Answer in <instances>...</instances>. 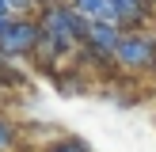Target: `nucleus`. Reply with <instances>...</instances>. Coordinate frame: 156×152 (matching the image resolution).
Wrapping results in <instances>:
<instances>
[{"label": "nucleus", "instance_id": "nucleus-1", "mask_svg": "<svg viewBox=\"0 0 156 152\" xmlns=\"http://www.w3.org/2000/svg\"><path fill=\"white\" fill-rule=\"evenodd\" d=\"M114 65L126 72H149L156 68V38L149 30H126L114 50Z\"/></svg>", "mask_w": 156, "mask_h": 152}, {"label": "nucleus", "instance_id": "nucleus-2", "mask_svg": "<svg viewBox=\"0 0 156 152\" xmlns=\"http://www.w3.org/2000/svg\"><path fill=\"white\" fill-rule=\"evenodd\" d=\"M38 42H42V27H38V19L15 15V19L8 23V30L0 34V53H4L8 61H19V57H30V53L38 50Z\"/></svg>", "mask_w": 156, "mask_h": 152}, {"label": "nucleus", "instance_id": "nucleus-3", "mask_svg": "<svg viewBox=\"0 0 156 152\" xmlns=\"http://www.w3.org/2000/svg\"><path fill=\"white\" fill-rule=\"evenodd\" d=\"M122 34H126V30H122L118 23H91V27H88V38H84V46H91V50H99V53H107V57H114V50H118Z\"/></svg>", "mask_w": 156, "mask_h": 152}, {"label": "nucleus", "instance_id": "nucleus-4", "mask_svg": "<svg viewBox=\"0 0 156 152\" xmlns=\"http://www.w3.org/2000/svg\"><path fill=\"white\" fill-rule=\"evenodd\" d=\"M76 12L88 23H118V12H114V0H69ZM122 27V23H118Z\"/></svg>", "mask_w": 156, "mask_h": 152}, {"label": "nucleus", "instance_id": "nucleus-5", "mask_svg": "<svg viewBox=\"0 0 156 152\" xmlns=\"http://www.w3.org/2000/svg\"><path fill=\"white\" fill-rule=\"evenodd\" d=\"M114 12H118L122 27H145L152 15V4L149 0H114Z\"/></svg>", "mask_w": 156, "mask_h": 152}, {"label": "nucleus", "instance_id": "nucleus-6", "mask_svg": "<svg viewBox=\"0 0 156 152\" xmlns=\"http://www.w3.org/2000/svg\"><path fill=\"white\" fill-rule=\"evenodd\" d=\"M42 152H91V144L84 141V137H69L65 133V137H57V141H50Z\"/></svg>", "mask_w": 156, "mask_h": 152}, {"label": "nucleus", "instance_id": "nucleus-7", "mask_svg": "<svg viewBox=\"0 0 156 152\" xmlns=\"http://www.w3.org/2000/svg\"><path fill=\"white\" fill-rule=\"evenodd\" d=\"M15 144H19V129L12 118L0 114V152H15Z\"/></svg>", "mask_w": 156, "mask_h": 152}, {"label": "nucleus", "instance_id": "nucleus-8", "mask_svg": "<svg viewBox=\"0 0 156 152\" xmlns=\"http://www.w3.org/2000/svg\"><path fill=\"white\" fill-rule=\"evenodd\" d=\"M4 65H8V57H4V53H0V68H4Z\"/></svg>", "mask_w": 156, "mask_h": 152}, {"label": "nucleus", "instance_id": "nucleus-9", "mask_svg": "<svg viewBox=\"0 0 156 152\" xmlns=\"http://www.w3.org/2000/svg\"><path fill=\"white\" fill-rule=\"evenodd\" d=\"M149 4H156V0H149Z\"/></svg>", "mask_w": 156, "mask_h": 152}]
</instances>
